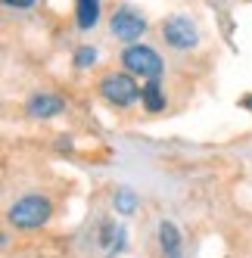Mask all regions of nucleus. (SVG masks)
I'll return each mask as SVG.
<instances>
[{"mask_svg":"<svg viewBox=\"0 0 252 258\" xmlns=\"http://www.w3.org/2000/svg\"><path fill=\"white\" fill-rule=\"evenodd\" d=\"M75 19H78V28L81 31H91L97 25V19H100V0H78Z\"/></svg>","mask_w":252,"mask_h":258,"instance_id":"8","label":"nucleus"},{"mask_svg":"<svg viewBox=\"0 0 252 258\" xmlns=\"http://www.w3.org/2000/svg\"><path fill=\"white\" fill-rule=\"evenodd\" d=\"M143 31H147V19H143L140 13H134L131 7H124V10H118L112 16V34H115L118 41L134 44V41H140Z\"/></svg>","mask_w":252,"mask_h":258,"instance_id":"5","label":"nucleus"},{"mask_svg":"<svg viewBox=\"0 0 252 258\" xmlns=\"http://www.w3.org/2000/svg\"><path fill=\"white\" fill-rule=\"evenodd\" d=\"M4 4H7V7H16V10H28L34 0H4Z\"/></svg>","mask_w":252,"mask_h":258,"instance_id":"12","label":"nucleus"},{"mask_svg":"<svg viewBox=\"0 0 252 258\" xmlns=\"http://www.w3.org/2000/svg\"><path fill=\"white\" fill-rule=\"evenodd\" d=\"M162 34H165V41L174 50H190V47H196V41H200L196 25L187 19V16H168V19L162 22Z\"/></svg>","mask_w":252,"mask_h":258,"instance_id":"4","label":"nucleus"},{"mask_svg":"<svg viewBox=\"0 0 252 258\" xmlns=\"http://www.w3.org/2000/svg\"><path fill=\"white\" fill-rule=\"evenodd\" d=\"M97 62V50L94 47H78L75 50V66L78 69H87V66H94Z\"/></svg>","mask_w":252,"mask_h":258,"instance_id":"11","label":"nucleus"},{"mask_svg":"<svg viewBox=\"0 0 252 258\" xmlns=\"http://www.w3.org/2000/svg\"><path fill=\"white\" fill-rule=\"evenodd\" d=\"M140 100H143V106H147L150 112H159V109H165V94H162V87H159V81H156V78L143 84Z\"/></svg>","mask_w":252,"mask_h":258,"instance_id":"9","label":"nucleus"},{"mask_svg":"<svg viewBox=\"0 0 252 258\" xmlns=\"http://www.w3.org/2000/svg\"><path fill=\"white\" fill-rule=\"evenodd\" d=\"M115 209H118L121 215H131V212L137 209V196H134L131 190H115Z\"/></svg>","mask_w":252,"mask_h":258,"instance_id":"10","label":"nucleus"},{"mask_svg":"<svg viewBox=\"0 0 252 258\" xmlns=\"http://www.w3.org/2000/svg\"><path fill=\"white\" fill-rule=\"evenodd\" d=\"M159 243H162V252L165 258H181V233L171 221H162L159 224Z\"/></svg>","mask_w":252,"mask_h":258,"instance_id":"7","label":"nucleus"},{"mask_svg":"<svg viewBox=\"0 0 252 258\" xmlns=\"http://www.w3.org/2000/svg\"><path fill=\"white\" fill-rule=\"evenodd\" d=\"M140 90L143 87H137L131 75H115V72L100 81V94L106 97V103H112V106H131L140 97Z\"/></svg>","mask_w":252,"mask_h":258,"instance_id":"3","label":"nucleus"},{"mask_svg":"<svg viewBox=\"0 0 252 258\" xmlns=\"http://www.w3.org/2000/svg\"><path fill=\"white\" fill-rule=\"evenodd\" d=\"M66 109V103L59 97H53V94H38V97H31L28 100V115L34 118H50V115H59Z\"/></svg>","mask_w":252,"mask_h":258,"instance_id":"6","label":"nucleus"},{"mask_svg":"<svg viewBox=\"0 0 252 258\" xmlns=\"http://www.w3.org/2000/svg\"><path fill=\"white\" fill-rule=\"evenodd\" d=\"M121 66L131 72V75L137 78H159V72H162V59H159V53L153 47H143V44H131L128 50L121 53Z\"/></svg>","mask_w":252,"mask_h":258,"instance_id":"2","label":"nucleus"},{"mask_svg":"<svg viewBox=\"0 0 252 258\" xmlns=\"http://www.w3.org/2000/svg\"><path fill=\"white\" fill-rule=\"evenodd\" d=\"M47 218H50V202L44 196H22L10 209V221L16 227H25V230L47 224Z\"/></svg>","mask_w":252,"mask_h":258,"instance_id":"1","label":"nucleus"}]
</instances>
